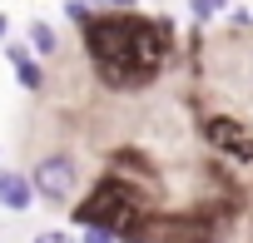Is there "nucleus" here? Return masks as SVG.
I'll use <instances>...</instances> for the list:
<instances>
[{
  "mask_svg": "<svg viewBox=\"0 0 253 243\" xmlns=\"http://www.w3.org/2000/svg\"><path fill=\"white\" fill-rule=\"evenodd\" d=\"M65 15H70L75 25H84V20H89V0H65Z\"/></svg>",
  "mask_w": 253,
  "mask_h": 243,
  "instance_id": "9",
  "label": "nucleus"
},
{
  "mask_svg": "<svg viewBox=\"0 0 253 243\" xmlns=\"http://www.w3.org/2000/svg\"><path fill=\"white\" fill-rule=\"evenodd\" d=\"M75 218H80L84 228L94 223V228H114V233H119L124 223L134 218V194H129V184L104 179V184H99V189H94V194L75 208Z\"/></svg>",
  "mask_w": 253,
  "mask_h": 243,
  "instance_id": "2",
  "label": "nucleus"
},
{
  "mask_svg": "<svg viewBox=\"0 0 253 243\" xmlns=\"http://www.w3.org/2000/svg\"><path fill=\"white\" fill-rule=\"evenodd\" d=\"M84 50L99 70L104 84L114 89H139L159 75L169 55V25L144 20L134 10H114V15H89L84 20Z\"/></svg>",
  "mask_w": 253,
  "mask_h": 243,
  "instance_id": "1",
  "label": "nucleus"
},
{
  "mask_svg": "<svg viewBox=\"0 0 253 243\" xmlns=\"http://www.w3.org/2000/svg\"><path fill=\"white\" fill-rule=\"evenodd\" d=\"M5 55H10V65H15V80H20L25 89H40V80H45V70H40V60H35V55H30L25 45H10Z\"/></svg>",
  "mask_w": 253,
  "mask_h": 243,
  "instance_id": "5",
  "label": "nucleus"
},
{
  "mask_svg": "<svg viewBox=\"0 0 253 243\" xmlns=\"http://www.w3.org/2000/svg\"><path fill=\"white\" fill-rule=\"evenodd\" d=\"M204 134H209V144H213L218 154L253 159V134L238 124V119H209V124H204Z\"/></svg>",
  "mask_w": 253,
  "mask_h": 243,
  "instance_id": "4",
  "label": "nucleus"
},
{
  "mask_svg": "<svg viewBox=\"0 0 253 243\" xmlns=\"http://www.w3.org/2000/svg\"><path fill=\"white\" fill-rule=\"evenodd\" d=\"M80 243H119V233H114V228H94V223H89Z\"/></svg>",
  "mask_w": 253,
  "mask_h": 243,
  "instance_id": "8",
  "label": "nucleus"
},
{
  "mask_svg": "<svg viewBox=\"0 0 253 243\" xmlns=\"http://www.w3.org/2000/svg\"><path fill=\"white\" fill-rule=\"evenodd\" d=\"M30 45H35L40 55H50V50H55V30H50L45 20H30Z\"/></svg>",
  "mask_w": 253,
  "mask_h": 243,
  "instance_id": "7",
  "label": "nucleus"
},
{
  "mask_svg": "<svg viewBox=\"0 0 253 243\" xmlns=\"http://www.w3.org/2000/svg\"><path fill=\"white\" fill-rule=\"evenodd\" d=\"M30 199H35V189H30V179H20V174H0V203L5 208H30Z\"/></svg>",
  "mask_w": 253,
  "mask_h": 243,
  "instance_id": "6",
  "label": "nucleus"
},
{
  "mask_svg": "<svg viewBox=\"0 0 253 243\" xmlns=\"http://www.w3.org/2000/svg\"><path fill=\"white\" fill-rule=\"evenodd\" d=\"M94 5H109V10H134V0H94Z\"/></svg>",
  "mask_w": 253,
  "mask_h": 243,
  "instance_id": "12",
  "label": "nucleus"
},
{
  "mask_svg": "<svg viewBox=\"0 0 253 243\" xmlns=\"http://www.w3.org/2000/svg\"><path fill=\"white\" fill-rule=\"evenodd\" d=\"M30 189H35L40 199H50V203H65V199L75 194V164H70L65 154L40 159V164H35V174H30Z\"/></svg>",
  "mask_w": 253,
  "mask_h": 243,
  "instance_id": "3",
  "label": "nucleus"
},
{
  "mask_svg": "<svg viewBox=\"0 0 253 243\" xmlns=\"http://www.w3.org/2000/svg\"><path fill=\"white\" fill-rule=\"evenodd\" d=\"M5 30H10V20H5V15H0V40H5Z\"/></svg>",
  "mask_w": 253,
  "mask_h": 243,
  "instance_id": "13",
  "label": "nucleus"
},
{
  "mask_svg": "<svg viewBox=\"0 0 253 243\" xmlns=\"http://www.w3.org/2000/svg\"><path fill=\"white\" fill-rule=\"evenodd\" d=\"M35 243H80V238H70V233H60V228H45V233H35Z\"/></svg>",
  "mask_w": 253,
  "mask_h": 243,
  "instance_id": "10",
  "label": "nucleus"
},
{
  "mask_svg": "<svg viewBox=\"0 0 253 243\" xmlns=\"http://www.w3.org/2000/svg\"><path fill=\"white\" fill-rule=\"evenodd\" d=\"M213 10H223V0H194V15H213Z\"/></svg>",
  "mask_w": 253,
  "mask_h": 243,
  "instance_id": "11",
  "label": "nucleus"
}]
</instances>
